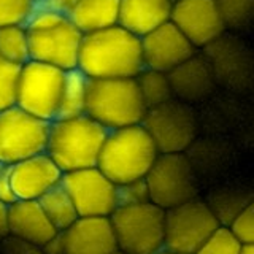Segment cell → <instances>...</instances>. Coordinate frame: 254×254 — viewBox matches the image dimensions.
<instances>
[{
  "label": "cell",
  "mask_w": 254,
  "mask_h": 254,
  "mask_svg": "<svg viewBox=\"0 0 254 254\" xmlns=\"http://www.w3.org/2000/svg\"><path fill=\"white\" fill-rule=\"evenodd\" d=\"M240 246L242 243L237 242L227 227L219 226L194 254H238Z\"/></svg>",
  "instance_id": "obj_28"
},
{
  "label": "cell",
  "mask_w": 254,
  "mask_h": 254,
  "mask_svg": "<svg viewBox=\"0 0 254 254\" xmlns=\"http://www.w3.org/2000/svg\"><path fill=\"white\" fill-rule=\"evenodd\" d=\"M61 185L67 190L78 216L81 218H108L118 206L116 185L97 167L64 173Z\"/></svg>",
  "instance_id": "obj_12"
},
{
  "label": "cell",
  "mask_w": 254,
  "mask_h": 254,
  "mask_svg": "<svg viewBox=\"0 0 254 254\" xmlns=\"http://www.w3.org/2000/svg\"><path fill=\"white\" fill-rule=\"evenodd\" d=\"M65 71L43 62L27 61L19 68L14 105L51 123L56 119Z\"/></svg>",
  "instance_id": "obj_9"
},
{
  "label": "cell",
  "mask_w": 254,
  "mask_h": 254,
  "mask_svg": "<svg viewBox=\"0 0 254 254\" xmlns=\"http://www.w3.org/2000/svg\"><path fill=\"white\" fill-rule=\"evenodd\" d=\"M172 2H173V0H172Z\"/></svg>",
  "instance_id": "obj_42"
},
{
  "label": "cell",
  "mask_w": 254,
  "mask_h": 254,
  "mask_svg": "<svg viewBox=\"0 0 254 254\" xmlns=\"http://www.w3.org/2000/svg\"><path fill=\"white\" fill-rule=\"evenodd\" d=\"M145 113L135 78H97L87 83L84 115L107 130L141 124Z\"/></svg>",
  "instance_id": "obj_5"
},
{
  "label": "cell",
  "mask_w": 254,
  "mask_h": 254,
  "mask_svg": "<svg viewBox=\"0 0 254 254\" xmlns=\"http://www.w3.org/2000/svg\"><path fill=\"white\" fill-rule=\"evenodd\" d=\"M205 202L218 219L219 226L226 227L238 213L253 203V192L250 188L243 186H224L211 190Z\"/></svg>",
  "instance_id": "obj_22"
},
{
  "label": "cell",
  "mask_w": 254,
  "mask_h": 254,
  "mask_svg": "<svg viewBox=\"0 0 254 254\" xmlns=\"http://www.w3.org/2000/svg\"><path fill=\"white\" fill-rule=\"evenodd\" d=\"M159 156L156 145L141 124L108 130L97 169L115 185L143 180Z\"/></svg>",
  "instance_id": "obj_4"
},
{
  "label": "cell",
  "mask_w": 254,
  "mask_h": 254,
  "mask_svg": "<svg viewBox=\"0 0 254 254\" xmlns=\"http://www.w3.org/2000/svg\"><path fill=\"white\" fill-rule=\"evenodd\" d=\"M0 58L19 67L30 61L26 26L21 24L0 26Z\"/></svg>",
  "instance_id": "obj_26"
},
{
  "label": "cell",
  "mask_w": 254,
  "mask_h": 254,
  "mask_svg": "<svg viewBox=\"0 0 254 254\" xmlns=\"http://www.w3.org/2000/svg\"><path fill=\"white\" fill-rule=\"evenodd\" d=\"M167 75L173 97L190 105L211 95L214 87L218 86L210 64L200 51H197L192 58L180 64Z\"/></svg>",
  "instance_id": "obj_18"
},
{
  "label": "cell",
  "mask_w": 254,
  "mask_h": 254,
  "mask_svg": "<svg viewBox=\"0 0 254 254\" xmlns=\"http://www.w3.org/2000/svg\"><path fill=\"white\" fill-rule=\"evenodd\" d=\"M87 83H89V78L81 73L78 68H71L65 71L56 119H68L84 115Z\"/></svg>",
  "instance_id": "obj_23"
},
{
  "label": "cell",
  "mask_w": 254,
  "mask_h": 254,
  "mask_svg": "<svg viewBox=\"0 0 254 254\" xmlns=\"http://www.w3.org/2000/svg\"><path fill=\"white\" fill-rule=\"evenodd\" d=\"M30 59L54 65L64 71L76 68L83 34L68 16L37 0L26 22Z\"/></svg>",
  "instance_id": "obj_2"
},
{
  "label": "cell",
  "mask_w": 254,
  "mask_h": 254,
  "mask_svg": "<svg viewBox=\"0 0 254 254\" xmlns=\"http://www.w3.org/2000/svg\"><path fill=\"white\" fill-rule=\"evenodd\" d=\"M38 203L58 232H64L79 218L73 202L62 185H58L51 190H48L43 197L38 198Z\"/></svg>",
  "instance_id": "obj_24"
},
{
  "label": "cell",
  "mask_w": 254,
  "mask_h": 254,
  "mask_svg": "<svg viewBox=\"0 0 254 254\" xmlns=\"http://www.w3.org/2000/svg\"><path fill=\"white\" fill-rule=\"evenodd\" d=\"M43 254H64V240H62V234L58 232L51 240H48L42 246Z\"/></svg>",
  "instance_id": "obj_35"
},
{
  "label": "cell",
  "mask_w": 254,
  "mask_h": 254,
  "mask_svg": "<svg viewBox=\"0 0 254 254\" xmlns=\"http://www.w3.org/2000/svg\"><path fill=\"white\" fill-rule=\"evenodd\" d=\"M141 126L153 140L159 154L188 153L198 133V118L194 105L175 97L148 108Z\"/></svg>",
  "instance_id": "obj_7"
},
{
  "label": "cell",
  "mask_w": 254,
  "mask_h": 254,
  "mask_svg": "<svg viewBox=\"0 0 254 254\" xmlns=\"http://www.w3.org/2000/svg\"><path fill=\"white\" fill-rule=\"evenodd\" d=\"M143 68L170 73L197 53L189 40L169 21L140 38Z\"/></svg>",
  "instance_id": "obj_15"
},
{
  "label": "cell",
  "mask_w": 254,
  "mask_h": 254,
  "mask_svg": "<svg viewBox=\"0 0 254 254\" xmlns=\"http://www.w3.org/2000/svg\"><path fill=\"white\" fill-rule=\"evenodd\" d=\"M40 2L54 8V10H58V11L67 13L70 8L76 3V0H40Z\"/></svg>",
  "instance_id": "obj_36"
},
{
  "label": "cell",
  "mask_w": 254,
  "mask_h": 254,
  "mask_svg": "<svg viewBox=\"0 0 254 254\" xmlns=\"http://www.w3.org/2000/svg\"><path fill=\"white\" fill-rule=\"evenodd\" d=\"M19 65L0 58V111L14 105Z\"/></svg>",
  "instance_id": "obj_29"
},
{
  "label": "cell",
  "mask_w": 254,
  "mask_h": 254,
  "mask_svg": "<svg viewBox=\"0 0 254 254\" xmlns=\"http://www.w3.org/2000/svg\"><path fill=\"white\" fill-rule=\"evenodd\" d=\"M5 169H6V165H3L2 162H0V173H2V172H3Z\"/></svg>",
  "instance_id": "obj_40"
},
{
  "label": "cell",
  "mask_w": 254,
  "mask_h": 254,
  "mask_svg": "<svg viewBox=\"0 0 254 254\" xmlns=\"http://www.w3.org/2000/svg\"><path fill=\"white\" fill-rule=\"evenodd\" d=\"M157 254H175V253H170V251H167V250H162L161 253H157Z\"/></svg>",
  "instance_id": "obj_39"
},
{
  "label": "cell",
  "mask_w": 254,
  "mask_h": 254,
  "mask_svg": "<svg viewBox=\"0 0 254 254\" xmlns=\"http://www.w3.org/2000/svg\"><path fill=\"white\" fill-rule=\"evenodd\" d=\"M56 234L38 200H16L8 206V235L42 248Z\"/></svg>",
  "instance_id": "obj_19"
},
{
  "label": "cell",
  "mask_w": 254,
  "mask_h": 254,
  "mask_svg": "<svg viewBox=\"0 0 254 254\" xmlns=\"http://www.w3.org/2000/svg\"><path fill=\"white\" fill-rule=\"evenodd\" d=\"M145 183L149 202L162 210H170L200 195L198 173L186 153L159 154L146 173Z\"/></svg>",
  "instance_id": "obj_8"
},
{
  "label": "cell",
  "mask_w": 254,
  "mask_h": 254,
  "mask_svg": "<svg viewBox=\"0 0 254 254\" xmlns=\"http://www.w3.org/2000/svg\"><path fill=\"white\" fill-rule=\"evenodd\" d=\"M202 54L210 64L216 84L242 89L251 81L253 58L240 34L226 30L211 45L203 48Z\"/></svg>",
  "instance_id": "obj_13"
},
{
  "label": "cell",
  "mask_w": 254,
  "mask_h": 254,
  "mask_svg": "<svg viewBox=\"0 0 254 254\" xmlns=\"http://www.w3.org/2000/svg\"><path fill=\"white\" fill-rule=\"evenodd\" d=\"M108 130L89 116L81 115L68 119H54L45 153L62 173L95 167Z\"/></svg>",
  "instance_id": "obj_3"
},
{
  "label": "cell",
  "mask_w": 254,
  "mask_h": 254,
  "mask_svg": "<svg viewBox=\"0 0 254 254\" xmlns=\"http://www.w3.org/2000/svg\"><path fill=\"white\" fill-rule=\"evenodd\" d=\"M226 227L242 245L254 243V203L242 210Z\"/></svg>",
  "instance_id": "obj_32"
},
{
  "label": "cell",
  "mask_w": 254,
  "mask_h": 254,
  "mask_svg": "<svg viewBox=\"0 0 254 254\" xmlns=\"http://www.w3.org/2000/svg\"><path fill=\"white\" fill-rule=\"evenodd\" d=\"M170 22L197 51H202L226 32L214 0H173Z\"/></svg>",
  "instance_id": "obj_14"
},
{
  "label": "cell",
  "mask_w": 254,
  "mask_h": 254,
  "mask_svg": "<svg viewBox=\"0 0 254 254\" xmlns=\"http://www.w3.org/2000/svg\"><path fill=\"white\" fill-rule=\"evenodd\" d=\"M50 123L19 107L0 111V162L10 167L46 151Z\"/></svg>",
  "instance_id": "obj_11"
},
{
  "label": "cell",
  "mask_w": 254,
  "mask_h": 254,
  "mask_svg": "<svg viewBox=\"0 0 254 254\" xmlns=\"http://www.w3.org/2000/svg\"><path fill=\"white\" fill-rule=\"evenodd\" d=\"M115 254H126V253H123V251H116Z\"/></svg>",
  "instance_id": "obj_41"
},
{
  "label": "cell",
  "mask_w": 254,
  "mask_h": 254,
  "mask_svg": "<svg viewBox=\"0 0 254 254\" xmlns=\"http://www.w3.org/2000/svg\"><path fill=\"white\" fill-rule=\"evenodd\" d=\"M8 206L3 202H0V238L8 235Z\"/></svg>",
  "instance_id": "obj_37"
},
{
  "label": "cell",
  "mask_w": 254,
  "mask_h": 254,
  "mask_svg": "<svg viewBox=\"0 0 254 254\" xmlns=\"http://www.w3.org/2000/svg\"><path fill=\"white\" fill-rule=\"evenodd\" d=\"M61 234L64 254H115L118 251L110 218L79 216Z\"/></svg>",
  "instance_id": "obj_17"
},
{
  "label": "cell",
  "mask_w": 254,
  "mask_h": 254,
  "mask_svg": "<svg viewBox=\"0 0 254 254\" xmlns=\"http://www.w3.org/2000/svg\"><path fill=\"white\" fill-rule=\"evenodd\" d=\"M227 32L242 34L251 26L254 0H214Z\"/></svg>",
  "instance_id": "obj_27"
},
{
  "label": "cell",
  "mask_w": 254,
  "mask_h": 254,
  "mask_svg": "<svg viewBox=\"0 0 254 254\" xmlns=\"http://www.w3.org/2000/svg\"><path fill=\"white\" fill-rule=\"evenodd\" d=\"M37 6V0H0V26H26Z\"/></svg>",
  "instance_id": "obj_30"
},
{
  "label": "cell",
  "mask_w": 254,
  "mask_h": 254,
  "mask_svg": "<svg viewBox=\"0 0 254 254\" xmlns=\"http://www.w3.org/2000/svg\"><path fill=\"white\" fill-rule=\"evenodd\" d=\"M238 254H254V243H246L240 246V253Z\"/></svg>",
  "instance_id": "obj_38"
},
{
  "label": "cell",
  "mask_w": 254,
  "mask_h": 254,
  "mask_svg": "<svg viewBox=\"0 0 254 254\" xmlns=\"http://www.w3.org/2000/svg\"><path fill=\"white\" fill-rule=\"evenodd\" d=\"M149 202L148 186L143 180L127 181L123 185H116V203L118 206H129Z\"/></svg>",
  "instance_id": "obj_31"
},
{
  "label": "cell",
  "mask_w": 254,
  "mask_h": 254,
  "mask_svg": "<svg viewBox=\"0 0 254 254\" xmlns=\"http://www.w3.org/2000/svg\"><path fill=\"white\" fill-rule=\"evenodd\" d=\"M8 175L18 200H38L61 185L64 173L50 156L42 153L10 165Z\"/></svg>",
  "instance_id": "obj_16"
},
{
  "label": "cell",
  "mask_w": 254,
  "mask_h": 254,
  "mask_svg": "<svg viewBox=\"0 0 254 254\" xmlns=\"http://www.w3.org/2000/svg\"><path fill=\"white\" fill-rule=\"evenodd\" d=\"M2 240H3L2 254H43L40 246L22 242L19 238H14L11 235H6Z\"/></svg>",
  "instance_id": "obj_33"
},
{
  "label": "cell",
  "mask_w": 254,
  "mask_h": 254,
  "mask_svg": "<svg viewBox=\"0 0 254 254\" xmlns=\"http://www.w3.org/2000/svg\"><path fill=\"white\" fill-rule=\"evenodd\" d=\"M135 83H137L138 92L141 95V100L145 103L146 110L173 99L169 75L162 73V71L143 68L135 76Z\"/></svg>",
  "instance_id": "obj_25"
},
{
  "label": "cell",
  "mask_w": 254,
  "mask_h": 254,
  "mask_svg": "<svg viewBox=\"0 0 254 254\" xmlns=\"http://www.w3.org/2000/svg\"><path fill=\"white\" fill-rule=\"evenodd\" d=\"M118 251L126 254H157L164 250L165 210L145 202L116 206L110 214Z\"/></svg>",
  "instance_id": "obj_6"
},
{
  "label": "cell",
  "mask_w": 254,
  "mask_h": 254,
  "mask_svg": "<svg viewBox=\"0 0 254 254\" xmlns=\"http://www.w3.org/2000/svg\"><path fill=\"white\" fill-rule=\"evenodd\" d=\"M172 3V0H119L118 26L141 38L170 21Z\"/></svg>",
  "instance_id": "obj_20"
},
{
  "label": "cell",
  "mask_w": 254,
  "mask_h": 254,
  "mask_svg": "<svg viewBox=\"0 0 254 254\" xmlns=\"http://www.w3.org/2000/svg\"><path fill=\"white\" fill-rule=\"evenodd\" d=\"M219 227L210 206L203 198L165 210L164 250L175 254H194Z\"/></svg>",
  "instance_id": "obj_10"
},
{
  "label": "cell",
  "mask_w": 254,
  "mask_h": 254,
  "mask_svg": "<svg viewBox=\"0 0 254 254\" xmlns=\"http://www.w3.org/2000/svg\"><path fill=\"white\" fill-rule=\"evenodd\" d=\"M76 68L89 79L135 78L143 70L140 38L118 24L86 34Z\"/></svg>",
  "instance_id": "obj_1"
},
{
  "label": "cell",
  "mask_w": 254,
  "mask_h": 254,
  "mask_svg": "<svg viewBox=\"0 0 254 254\" xmlns=\"http://www.w3.org/2000/svg\"><path fill=\"white\" fill-rule=\"evenodd\" d=\"M18 198L14 195V190L10 181V175H8V167L0 173V202H3L6 205L14 203Z\"/></svg>",
  "instance_id": "obj_34"
},
{
  "label": "cell",
  "mask_w": 254,
  "mask_h": 254,
  "mask_svg": "<svg viewBox=\"0 0 254 254\" xmlns=\"http://www.w3.org/2000/svg\"><path fill=\"white\" fill-rule=\"evenodd\" d=\"M119 0H76L65 13L83 35L118 24Z\"/></svg>",
  "instance_id": "obj_21"
}]
</instances>
